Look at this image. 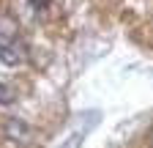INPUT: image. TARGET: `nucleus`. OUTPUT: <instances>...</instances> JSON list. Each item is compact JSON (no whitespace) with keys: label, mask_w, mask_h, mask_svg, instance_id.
Here are the masks:
<instances>
[{"label":"nucleus","mask_w":153,"mask_h":148,"mask_svg":"<svg viewBox=\"0 0 153 148\" xmlns=\"http://www.w3.org/2000/svg\"><path fill=\"white\" fill-rule=\"evenodd\" d=\"M14 102H16V88H14L11 82H6V80H0V104L8 107V104H14Z\"/></svg>","instance_id":"nucleus-2"},{"label":"nucleus","mask_w":153,"mask_h":148,"mask_svg":"<svg viewBox=\"0 0 153 148\" xmlns=\"http://www.w3.org/2000/svg\"><path fill=\"white\" fill-rule=\"evenodd\" d=\"M27 3H30V8H33L36 14H44V11L49 8V3H52V0H27Z\"/></svg>","instance_id":"nucleus-3"},{"label":"nucleus","mask_w":153,"mask_h":148,"mask_svg":"<svg viewBox=\"0 0 153 148\" xmlns=\"http://www.w3.org/2000/svg\"><path fill=\"white\" fill-rule=\"evenodd\" d=\"M27 61V44L19 33L16 22L8 16H0V63L3 66H22Z\"/></svg>","instance_id":"nucleus-1"}]
</instances>
